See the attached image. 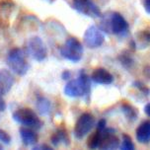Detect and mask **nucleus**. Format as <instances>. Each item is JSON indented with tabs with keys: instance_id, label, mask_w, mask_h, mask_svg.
<instances>
[{
	"instance_id": "1",
	"label": "nucleus",
	"mask_w": 150,
	"mask_h": 150,
	"mask_svg": "<svg viewBox=\"0 0 150 150\" xmlns=\"http://www.w3.org/2000/svg\"><path fill=\"white\" fill-rule=\"evenodd\" d=\"M91 83L89 77L85 73L84 70H81L77 79L70 80L64 87V94L68 97L77 98L86 96L90 93Z\"/></svg>"
},
{
	"instance_id": "2",
	"label": "nucleus",
	"mask_w": 150,
	"mask_h": 150,
	"mask_svg": "<svg viewBox=\"0 0 150 150\" xmlns=\"http://www.w3.org/2000/svg\"><path fill=\"white\" fill-rule=\"evenodd\" d=\"M100 130V141L98 148L100 150H117L120 146V139L112 128L106 127V120H100L97 124Z\"/></svg>"
},
{
	"instance_id": "3",
	"label": "nucleus",
	"mask_w": 150,
	"mask_h": 150,
	"mask_svg": "<svg viewBox=\"0 0 150 150\" xmlns=\"http://www.w3.org/2000/svg\"><path fill=\"white\" fill-rule=\"evenodd\" d=\"M7 64L9 68L19 76H24L29 71L30 65L26 59L25 52L21 49H13L7 56Z\"/></svg>"
},
{
	"instance_id": "4",
	"label": "nucleus",
	"mask_w": 150,
	"mask_h": 150,
	"mask_svg": "<svg viewBox=\"0 0 150 150\" xmlns=\"http://www.w3.org/2000/svg\"><path fill=\"white\" fill-rule=\"evenodd\" d=\"M13 120L18 124L26 127L40 129L42 127V122L33 110L28 108H22L13 112Z\"/></svg>"
},
{
	"instance_id": "5",
	"label": "nucleus",
	"mask_w": 150,
	"mask_h": 150,
	"mask_svg": "<svg viewBox=\"0 0 150 150\" xmlns=\"http://www.w3.org/2000/svg\"><path fill=\"white\" fill-rule=\"evenodd\" d=\"M62 57L72 62H78L83 56V45L75 38H69L60 49Z\"/></svg>"
},
{
	"instance_id": "6",
	"label": "nucleus",
	"mask_w": 150,
	"mask_h": 150,
	"mask_svg": "<svg viewBox=\"0 0 150 150\" xmlns=\"http://www.w3.org/2000/svg\"><path fill=\"white\" fill-rule=\"evenodd\" d=\"M104 30L112 31V34L122 36L128 30V24L120 13H112L108 21L104 22Z\"/></svg>"
},
{
	"instance_id": "7",
	"label": "nucleus",
	"mask_w": 150,
	"mask_h": 150,
	"mask_svg": "<svg viewBox=\"0 0 150 150\" xmlns=\"http://www.w3.org/2000/svg\"><path fill=\"white\" fill-rule=\"evenodd\" d=\"M27 52L36 61H44L47 55V50L45 42L40 37H33L27 45Z\"/></svg>"
},
{
	"instance_id": "8",
	"label": "nucleus",
	"mask_w": 150,
	"mask_h": 150,
	"mask_svg": "<svg viewBox=\"0 0 150 150\" xmlns=\"http://www.w3.org/2000/svg\"><path fill=\"white\" fill-rule=\"evenodd\" d=\"M95 125V117L89 112H85L81 115L77 120L74 127V135L76 138L81 139L87 135L88 132L92 129Z\"/></svg>"
},
{
	"instance_id": "9",
	"label": "nucleus",
	"mask_w": 150,
	"mask_h": 150,
	"mask_svg": "<svg viewBox=\"0 0 150 150\" xmlns=\"http://www.w3.org/2000/svg\"><path fill=\"white\" fill-rule=\"evenodd\" d=\"M83 40L89 49H97L104 44L105 36L97 26H91L85 31Z\"/></svg>"
},
{
	"instance_id": "10",
	"label": "nucleus",
	"mask_w": 150,
	"mask_h": 150,
	"mask_svg": "<svg viewBox=\"0 0 150 150\" xmlns=\"http://www.w3.org/2000/svg\"><path fill=\"white\" fill-rule=\"evenodd\" d=\"M73 7L77 12L91 18L101 17L100 8L92 0H74Z\"/></svg>"
},
{
	"instance_id": "11",
	"label": "nucleus",
	"mask_w": 150,
	"mask_h": 150,
	"mask_svg": "<svg viewBox=\"0 0 150 150\" xmlns=\"http://www.w3.org/2000/svg\"><path fill=\"white\" fill-rule=\"evenodd\" d=\"M14 84V76L8 69H0V96H4L11 90Z\"/></svg>"
},
{
	"instance_id": "12",
	"label": "nucleus",
	"mask_w": 150,
	"mask_h": 150,
	"mask_svg": "<svg viewBox=\"0 0 150 150\" xmlns=\"http://www.w3.org/2000/svg\"><path fill=\"white\" fill-rule=\"evenodd\" d=\"M92 81L101 85H109L114 81V76L104 68H97L93 71L91 76Z\"/></svg>"
},
{
	"instance_id": "13",
	"label": "nucleus",
	"mask_w": 150,
	"mask_h": 150,
	"mask_svg": "<svg viewBox=\"0 0 150 150\" xmlns=\"http://www.w3.org/2000/svg\"><path fill=\"white\" fill-rule=\"evenodd\" d=\"M20 136L22 139V142L26 146L35 145L38 142V134L33 128L22 127L20 128Z\"/></svg>"
},
{
	"instance_id": "14",
	"label": "nucleus",
	"mask_w": 150,
	"mask_h": 150,
	"mask_svg": "<svg viewBox=\"0 0 150 150\" xmlns=\"http://www.w3.org/2000/svg\"><path fill=\"white\" fill-rule=\"evenodd\" d=\"M136 139L140 143H148L150 141V120H145L136 129Z\"/></svg>"
},
{
	"instance_id": "15",
	"label": "nucleus",
	"mask_w": 150,
	"mask_h": 150,
	"mask_svg": "<svg viewBox=\"0 0 150 150\" xmlns=\"http://www.w3.org/2000/svg\"><path fill=\"white\" fill-rule=\"evenodd\" d=\"M52 142L53 145H58L59 143H68V136L64 129H57L52 136Z\"/></svg>"
},
{
	"instance_id": "16",
	"label": "nucleus",
	"mask_w": 150,
	"mask_h": 150,
	"mask_svg": "<svg viewBox=\"0 0 150 150\" xmlns=\"http://www.w3.org/2000/svg\"><path fill=\"white\" fill-rule=\"evenodd\" d=\"M37 107L42 115L49 114L50 111V103L45 98H39L37 102Z\"/></svg>"
},
{
	"instance_id": "17",
	"label": "nucleus",
	"mask_w": 150,
	"mask_h": 150,
	"mask_svg": "<svg viewBox=\"0 0 150 150\" xmlns=\"http://www.w3.org/2000/svg\"><path fill=\"white\" fill-rule=\"evenodd\" d=\"M99 141H100V130L98 128H96V131L93 133L92 135L88 138L87 145L90 149L95 150L98 148L99 146Z\"/></svg>"
},
{
	"instance_id": "18",
	"label": "nucleus",
	"mask_w": 150,
	"mask_h": 150,
	"mask_svg": "<svg viewBox=\"0 0 150 150\" xmlns=\"http://www.w3.org/2000/svg\"><path fill=\"white\" fill-rule=\"evenodd\" d=\"M122 112H124L125 117L128 120H136V117H137V112L134 109L132 108L130 105H128V104H125V105L122 106Z\"/></svg>"
},
{
	"instance_id": "19",
	"label": "nucleus",
	"mask_w": 150,
	"mask_h": 150,
	"mask_svg": "<svg viewBox=\"0 0 150 150\" xmlns=\"http://www.w3.org/2000/svg\"><path fill=\"white\" fill-rule=\"evenodd\" d=\"M120 147L122 150H135L134 144H133L132 140H131L130 136L127 134L122 135V141L120 143Z\"/></svg>"
},
{
	"instance_id": "20",
	"label": "nucleus",
	"mask_w": 150,
	"mask_h": 150,
	"mask_svg": "<svg viewBox=\"0 0 150 150\" xmlns=\"http://www.w3.org/2000/svg\"><path fill=\"white\" fill-rule=\"evenodd\" d=\"M0 141L3 142L4 144H9L11 141V137L8 134L6 131H4L3 129H0Z\"/></svg>"
},
{
	"instance_id": "21",
	"label": "nucleus",
	"mask_w": 150,
	"mask_h": 150,
	"mask_svg": "<svg viewBox=\"0 0 150 150\" xmlns=\"http://www.w3.org/2000/svg\"><path fill=\"white\" fill-rule=\"evenodd\" d=\"M32 150H53L52 147H50L47 144H41L39 146H35Z\"/></svg>"
},
{
	"instance_id": "22",
	"label": "nucleus",
	"mask_w": 150,
	"mask_h": 150,
	"mask_svg": "<svg viewBox=\"0 0 150 150\" xmlns=\"http://www.w3.org/2000/svg\"><path fill=\"white\" fill-rule=\"evenodd\" d=\"M143 7L146 13L150 14V0H143Z\"/></svg>"
},
{
	"instance_id": "23",
	"label": "nucleus",
	"mask_w": 150,
	"mask_h": 150,
	"mask_svg": "<svg viewBox=\"0 0 150 150\" xmlns=\"http://www.w3.org/2000/svg\"><path fill=\"white\" fill-rule=\"evenodd\" d=\"M5 108H6V104H5V102L1 96H0V111H4Z\"/></svg>"
},
{
	"instance_id": "24",
	"label": "nucleus",
	"mask_w": 150,
	"mask_h": 150,
	"mask_svg": "<svg viewBox=\"0 0 150 150\" xmlns=\"http://www.w3.org/2000/svg\"><path fill=\"white\" fill-rule=\"evenodd\" d=\"M144 112H145V114L147 115V116L150 117V103H148L145 106V108H144Z\"/></svg>"
},
{
	"instance_id": "25",
	"label": "nucleus",
	"mask_w": 150,
	"mask_h": 150,
	"mask_svg": "<svg viewBox=\"0 0 150 150\" xmlns=\"http://www.w3.org/2000/svg\"><path fill=\"white\" fill-rule=\"evenodd\" d=\"M69 76H70V73H69L68 71H65V72H63V73H62V78L63 79H68Z\"/></svg>"
},
{
	"instance_id": "26",
	"label": "nucleus",
	"mask_w": 150,
	"mask_h": 150,
	"mask_svg": "<svg viewBox=\"0 0 150 150\" xmlns=\"http://www.w3.org/2000/svg\"><path fill=\"white\" fill-rule=\"evenodd\" d=\"M0 150H4V149H3V147H2L1 145H0Z\"/></svg>"
}]
</instances>
